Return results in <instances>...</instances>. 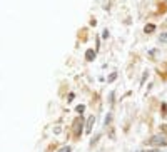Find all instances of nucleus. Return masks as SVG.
Returning a JSON list of instances; mask_svg holds the SVG:
<instances>
[{
	"instance_id": "4",
	"label": "nucleus",
	"mask_w": 167,
	"mask_h": 152,
	"mask_svg": "<svg viewBox=\"0 0 167 152\" xmlns=\"http://www.w3.org/2000/svg\"><path fill=\"white\" fill-rule=\"evenodd\" d=\"M92 124H94V115L89 119V122H87V132H90V129H92Z\"/></svg>"
},
{
	"instance_id": "1",
	"label": "nucleus",
	"mask_w": 167,
	"mask_h": 152,
	"mask_svg": "<svg viewBox=\"0 0 167 152\" xmlns=\"http://www.w3.org/2000/svg\"><path fill=\"white\" fill-rule=\"evenodd\" d=\"M152 145H167V135L165 134H155L150 139Z\"/></svg>"
},
{
	"instance_id": "3",
	"label": "nucleus",
	"mask_w": 167,
	"mask_h": 152,
	"mask_svg": "<svg viewBox=\"0 0 167 152\" xmlns=\"http://www.w3.org/2000/svg\"><path fill=\"white\" fill-rule=\"evenodd\" d=\"M94 57H95V52H94V50H87V55H85L87 60H92Z\"/></svg>"
},
{
	"instance_id": "9",
	"label": "nucleus",
	"mask_w": 167,
	"mask_h": 152,
	"mask_svg": "<svg viewBox=\"0 0 167 152\" xmlns=\"http://www.w3.org/2000/svg\"><path fill=\"white\" fill-rule=\"evenodd\" d=\"M115 77H117V73H115V72H114V73H110V75H109V82H112V80L115 79Z\"/></svg>"
},
{
	"instance_id": "5",
	"label": "nucleus",
	"mask_w": 167,
	"mask_h": 152,
	"mask_svg": "<svg viewBox=\"0 0 167 152\" xmlns=\"http://www.w3.org/2000/svg\"><path fill=\"white\" fill-rule=\"evenodd\" d=\"M154 28H155V25H152V23H149V25L145 27V33H150V32H154Z\"/></svg>"
},
{
	"instance_id": "6",
	"label": "nucleus",
	"mask_w": 167,
	"mask_h": 152,
	"mask_svg": "<svg viewBox=\"0 0 167 152\" xmlns=\"http://www.w3.org/2000/svg\"><path fill=\"white\" fill-rule=\"evenodd\" d=\"M160 42H167V32H164V33H160V38H159Z\"/></svg>"
},
{
	"instance_id": "7",
	"label": "nucleus",
	"mask_w": 167,
	"mask_h": 152,
	"mask_svg": "<svg viewBox=\"0 0 167 152\" xmlns=\"http://www.w3.org/2000/svg\"><path fill=\"white\" fill-rule=\"evenodd\" d=\"M70 150H72V147H68V145H67V147H62V149L58 150V152H70Z\"/></svg>"
},
{
	"instance_id": "8",
	"label": "nucleus",
	"mask_w": 167,
	"mask_h": 152,
	"mask_svg": "<svg viewBox=\"0 0 167 152\" xmlns=\"http://www.w3.org/2000/svg\"><path fill=\"white\" fill-rule=\"evenodd\" d=\"M84 109H85V107H84V105H78V107H77L75 110L78 112V114H82V112H84Z\"/></svg>"
},
{
	"instance_id": "2",
	"label": "nucleus",
	"mask_w": 167,
	"mask_h": 152,
	"mask_svg": "<svg viewBox=\"0 0 167 152\" xmlns=\"http://www.w3.org/2000/svg\"><path fill=\"white\" fill-rule=\"evenodd\" d=\"M73 132H75V134H80L82 132V119H77L73 122Z\"/></svg>"
},
{
	"instance_id": "10",
	"label": "nucleus",
	"mask_w": 167,
	"mask_h": 152,
	"mask_svg": "<svg viewBox=\"0 0 167 152\" xmlns=\"http://www.w3.org/2000/svg\"><path fill=\"white\" fill-rule=\"evenodd\" d=\"M110 122V114H107V117H105V124H109Z\"/></svg>"
},
{
	"instance_id": "11",
	"label": "nucleus",
	"mask_w": 167,
	"mask_h": 152,
	"mask_svg": "<svg viewBox=\"0 0 167 152\" xmlns=\"http://www.w3.org/2000/svg\"><path fill=\"white\" fill-rule=\"evenodd\" d=\"M152 152H160V150H152Z\"/></svg>"
}]
</instances>
